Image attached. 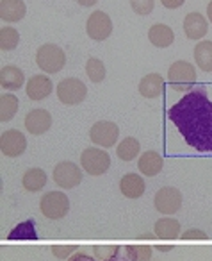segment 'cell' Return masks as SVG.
<instances>
[{
	"instance_id": "obj_24",
	"label": "cell",
	"mask_w": 212,
	"mask_h": 261,
	"mask_svg": "<svg viewBox=\"0 0 212 261\" xmlns=\"http://www.w3.org/2000/svg\"><path fill=\"white\" fill-rule=\"evenodd\" d=\"M141 152V143L137 142L134 136H127L119 142V145H116V156L122 161H132L139 156Z\"/></svg>"
},
{
	"instance_id": "obj_25",
	"label": "cell",
	"mask_w": 212,
	"mask_h": 261,
	"mask_svg": "<svg viewBox=\"0 0 212 261\" xmlns=\"http://www.w3.org/2000/svg\"><path fill=\"white\" fill-rule=\"evenodd\" d=\"M18 111V98L13 93H2L0 97V122L6 123L9 120H13V116Z\"/></svg>"
},
{
	"instance_id": "obj_26",
	"label": "cell",
	"mask_w": 212,
	"mask_h": 261,
	"mask_svg": "<svg viewBox=\"0 0 212 261\" xmlns=\"http://www.w3.org/2000/svg\"><path fill=\"white\" fill-rule=\"evenodd\" d=\"M20 43V33L15 27L4 25L0 29V48L4 52H11L18 47Z\"/></svg>"
},
{
	"instance_id": "obj_38",
	"label": "cell",
	"mask_w": 212,
	"mask_h": 261,
	"mask_svg": "<svg viewBox=\"0 0 212 261\" xmlns=\"http://www.w3.org/2000/svg\"><path fill=\"white\" fill-rule=\"evenodd\" d=\"M207 20L212 23V2H208V6H207Z\"/></svg>"
},
{
	"instance_id": "obj_13",
	"label": "cell",
	"mask_w": 212,
	"mask_h": 261,
	"mask_svg": "<svg viewBox=\"0 0 212 261\" xmlns=\"http://www.w3.org/2000/svg\"><path fill=\"white\" fill-rule=\"evenodd\" d=\"M184 33L189 40L194 41H201L205 38V34L208 33V20L205 18L201 13L193 11V13H187L186 18H184Z\"/></svg>"
},
{
	"instance_id": "obj_9",
	"label": "cell",
	"mask_w": 212,
	"mask_h": 261,
	"mask_svg": "<svg viewBox=\"0 0 212 261\" xmlns=\"http://www.w3.org/2000/svg\"><path fill=\"white\" fill-rule=\"evenodd\" d=\"M154 206L161 215H166V217L175 215L182 207V193L173 186H164L155 193Z\"/></svg>"
},
{
	"instance_id": "obj_12",
	"label": "cell",
	"mask_w": 212,
	"mask_h": 261,
	"mask_svg": "<svg viewBox=\"0 0 212 261\" xmlns=\"http://www.w3.org/2000/svg\"><path fill=\"white\" fill-rule=\"evenodd\" d=\"M54 91V83L48 75L45 73H38V75H33L25 84V93L31 100L40 102L45 100L48 95Z\"/></svg>"
},
{
	"instance_id": "obj_35",
	"label": "cell",
	"mask_w": 212,
	"mask_h": 261,
	"mask_svg": "<svg viewBox=\"0 0 212 261\" xmlns=\"http://www.w3.org/2000/svg\"><path fill=\"white\" fill-rule=\"evenodd\" d=\"M77 4L82 6V8H91V6H95L98 2V0H75Z\"/></svg>"
},
{
	"instance_id": "obj_18",
	"label": "cell",
	"mask_w": 212,
	"mask_h": 261,
	"mask_svg": "<svg viewBox=\"0 0 212 261\" xmlns=\"http://www.w3.org/2000/svg\"><path fill=\"white\" fill-rule=\"evenodd\" d=\"M27 6L23 0H2L0 2V18L4 22L15 23L25 18Z\"/></svg>"
},
{
	"instance_id": "obj_36",
	"label": "cell",
	"mask_w": 212,
	"mask_h": 261,
	"mask_svg": "<svg viewBox=\"0 0 212 261\" xmlns=\"http://www.w3.org/2000/svg\"><path fill=\"white\" fill-rule=\"evenodd\" d=\"M109 261H129V257L125 256V252H123V249H122V252H119L118 256L112 257V259H109Z\"/></svg>"
},
{
	"instance_id": "obj_22",
	"label": "cell",
	"mask_w": 212,
	"mask_h": 261,
	"mask_svg": "<svg viewBox=\"0 0 212 261\" xmlns=\"http://www.w3.org/2000/svg\"><path fill=\"white\" fill-rule=\"evenodd\" d=\"M48 181V175L43 168H29V170L23 174V179H22V185L27 192L31 193H38L45 188Z\"/></svg>"
},
{
	"instance_id": "obj_8",
	"label": "cell",
	"mask_w": 212,
	"mask_h": 261,
	"mask_svg": "<svg viewBox=\"0 0 212 261\" xmlns=\"http://www.w3.org/2000/svg\"><path fill=\"white\" fill-rule=\"evenodd\" d=\"M52 177H54L55 185L63 190H72L82 182V168L77 167V163L73 161H61L54 167L52 172Z\"/></svg>"
},
{
	"instance_id": "obj_10",
	"label": "cell",
	"mask_w": 212,
	"mask_h": 261,
	"mask_svg": "<svg viewBox=\"0 0 212 261\" xmlns=\"http://www.w3.org/2000/svg\"><path fill=\"white\" fill-rule=\"evenodd\" d=\"M86 33L91 40L104 41L112 34V20L105 11H93L86 22Z\"/></svg>"
},
{
	"instance_id": "obj_20",
	"label": "cell",
	"mask_w": 212,
	"mask_h": 261,
	"mask_svg": "<svg viewBox=\"0 0 212 261\" xmlns=\"http://www.w3.org/2000/svg\"><path fill=\"white\" fill-rule=\"evenodd\" d=\"M148 40L154 47L157 48H168L169 45H173L175 41V34H173V29L166 23H155V25L150 27L148 31Z\"/></svg>"
},
{
	"instance_id": "obj_31",
	"label": "cell",
	"mask_w": 212,
	"mask_h": 261,
	"mask_svg": "<svg viewBox=\"0 0 212 261\" xmlns=\"http://www.w3.org/2000/svg\"><path fill=\"white\" fill-rule=\"evenodd\" d=\"M79 245H52V254H54L57 259H68L72 254L77 252Z\"/></svg>"
},
{
	"instance_id": "obj_16",
	"label": "cell",
	"mask_w": 212,
	"mask_h": 261,
	"mask_svg": "<svg viewBox=\"0 0 212 261\" xmlns=\"http://www.w3.org/2000/svg\"><path fill=\"white\" fill-rule=\"evenodd\" d=\"M162 167H164V160L157 150H146L141 154L137 161V168L146 177H155L157 174H161Z\"/></svg>"
},
{
	"instance_id": "obj_28",
	"label": "cell",
	"mask_w": 212,
	"mask_h": 261,
	"mask_svg": "<svg viewBox=\"0 0 212 261\" xmlns=\"http://www.w3.org/2000/svg\"><path fill=\"white\" fill-rule=\"evenodd\" d=\"M123 252L129 257V261H150L152 259L150 245H127V247H123Z\"/></svg>"
},
{
	"instance_id": "obj_23",
	"label": "cell",
	"mask_w": 212,
	"mask_h": 261,
	"mask_svg": "<svg viewBox=\"0 0 212 261\" xmlns=\"http://www.w3.org/2000/svg\"><path fill=\"white\" fill-rule=\"evenodd\" d=\"M194 61L203 72H212V41L201 40L194 47Z\"/></svg>"
},
{
	"instance_id": "obj_2",
	"label": "cell",
	"mask_w": 212,
	"mask_h": 261,
	"mask_svg": "<svg viewBox=\"0 0 212 261\" xmlns=\"http://www.w3.org/2000/svg\"><path fill=\"white\" fill-rule=\"evenodd\" d=\"M36 65L45 73H59L66 65V54L59 45L45 43L36 52Z\"/></svg>"
},
{
	"instance_id": "obj_33",
	"label": "cell",
	"mask_w": 212,
	"mask_h": 261,
	"mask_svg": "<svg viewBox=\"0 0 212 261\" xmlns=\"http://www.w3.org/2000/svg\"><path fill=\"white\" fill-rule=\"evenodd\" d=\"M66 261H98L97 257H91L89 254H84V252H75L68 257Z\"/></svg>"
},
{
	"instance_id": "obj_3",
	"label": "cell",
	"mask_w": 212,
	"mask_h": 261,
	"mask_svg": "<svg viewBox=\"0 0 212 261\" xmlns=\"http://www.w3.org/2000/svg\"><path fill=\"white\" fill-rule=\"evenodd\" d=\"M168 83L173 90L191 91L196 84V68L189 61H175L168 70Z\"/></svg>"
},
{
	"instance_id": "obj_19",
	"label": "cell",
	"mask_w": 212,
	"mask_h": 261,
	"mask_svg": "<svg viewBox=\"0 0 212 261\" xmlns=\"http://www.w3.org/2000/svg\"><path fill=\"white\" fill-rule=\"evenodd\" d=\"M139 90L141 97L144 98H157L162 95V90H164V79H162L161 73H148L143 79L139 81Z\"/></svg>"
},
{
	"instance_id": "obj_37",
	"label": "cell",
	"mask_w": 212,
	"mask_h": 261,
	"mask_svg": "<svg viewBox=\"0 0 212 261\" xmlns=\"http://www.w3.org/2000/svg\"><path fill=\"white\" fill-rule=\"evenodd\" d=\"M157 250H161V252H169V250H173V245H157Z\"/></svg>"
},
{
	"instance_id": "obj_5",
	"label": "cell",
	"mask_w": 212,
	"mask_h": 261,
	"mask_svg": "<svg viewBox=\"0 0 212 261\" xmlns=\"http://www.w3.org/2000/svg\"><path fill=\"white\" fill-rule=\"evenodd\" d=\"M80 167L89 175H104L111 167V156L105 149L89 147L80 154Z\"/></svg>"
},
{
	"instance_id": "obj_11",
	"label": "cell",
	"mask_w": 212,
	"mask_h": 261,
	"mask_svg": "<svg viewBox=\"0 0 212 261\" xmlns=\"http://www.w3.org/2000/svg\"><path fill=\"white\" fill-rule=\"evenodd\" d=\"M27 149V138L23 133L16 129L4 130L0 136V150L6 158H18L25 152Z\"/></svg>"
},
{
	"instance_id": "obj_14",
	"label": "cell",
	"mask_w": 212,
	"mask_h": 261,
	"mask_svg": "<svg viewBox=\"0 0 212 261\" xmlns=\"http://www.w3.org/2000/svg\"><path fill=\"white\" fill-rule=\"evenodd\" d=\"M52 127V115L47 109H33L27 113L25 116V129L29 130L33 136H41L45 135L48 129Z\"/></svg>"
},
{
	"instance_id": "obj_27",
	"label": "cell",
	"mask_w": 212,
	"mask_h": 261,
	"mask_svg": "<svg viewBox=\"0 0 212 261\" xmlns=\"http://www.w3.org/2000/svg\"><path fill=\"white\" fill-rule=\"evenodd\" d=\"M86 73L91 79V83H102L105 79V65L102 59L98 58H89L86 61Z\"/></svg>"
},
{
	"instance_id": "obj_30",
	"label": "cell",
	"mask_w": 212,
	"mask_h": 261,
	"mask_svg": "<svg viewBox=\"0 0 212 261\" xmlns=\"http://www.w3.org/2000/svg\"><path fill=\"white\" fill-rule=\"evenodd\" d=\"M129 2L132 11L139 16H148L155 8V0H129Z\"/></svg>"
},
{
	"instance_id": "obj_7",
	"label": "cell",
	"mask_w": 212,
	"mask_h": 261,
	"mask_svg": "<svg viewBox=\"0 0 212 261\" xmlns=\"http://www.w3.org/2000/svg\"><path fill=\"white\" fill-rule=\"evenodd\" d=\"M55 91H57L59 102H63L65 106L80 104V102H84V98H86V95H87L86 84L80 79H77V77H66V79H63L61 83L57 84Z\"/></svg>"
},
{
	"instance_id": "obj_34",
	"label": "cell",
	"mask_w": 212,
	"mask_h": 261,
	"mask_svg": "<svg viewBox=\"0 0 212 261\" xmlns=\"http://www.w3.org/2000/svg\"><path fill=\"white\" fill-rule=\"evenodd\" d=\"M166 9H178L186 4V0H161Z\"/></svg>"
},
{
	"instance_id": "obj_29",
	"label": "cell",
	"mask_w": 212,
	"mask_h": 261,
	"mask_svg": "<svg viewBox=\"0 0 212 261\" xmlns=\"http://www.w3.org/2000/svg\"><path fill=\"white\" fill-rule=\"evenodd\" d=\"M123 247L119 245H95L93 247V254L98 261H109L112 257H116L122 252Z\"/></svg>"
},
{
	"instance_id": "obj_15",
	"label": "cell",
	"mask_w": 212,
	"mask_h": 261,
	"mask_svg": "<svg viewBox=\"0 0 212 261\" xmlns=\"http://www.w3.org/2000/svg\"><path fill=\"white\" fill-rule=\"evenodd\" d=\"M25 83V73H23L22 68L15 65H8L2 66L0 70V86L4 88V91H16L23 86Z\"/></svg>"
},
{
	"instance_id": "obj_4",
	"label": "cell",
	"mask_w": 212,
	"mask_h": 261,
	"mask_svg": "<svg viewBox=\"0 0 212 261\" xmlns=\"http://www.w3.org/2000/svg\"><path fill=\"white\" fill-rule=\"evenodd\" d=\"M40 210L48 220H61L70 211V199L65 192L54 190V192H48L41 197Z\"/></svg>"
},
{
	"instance_id": "obj_6",
	"label": "cell",
	"mask_w": 212,
	"mask_h": 261,
	"mask_svg": "<svg viewBox=\"0 0 212 261\" xmlns=\"http://www.w3.org/2000/svg\"><path fill=\"white\" fill-rule=\"evenodd\" d=\"M89 138L93 142V145L107 150L118 143L119 127L114 122H111V120H98L97 123L91 125Z\"/></svg>"
},
{
	"instance_id": "obj_32",
	"label": "cell",
	"mask_w": 212,
	"mask_h": 261,
	"mask_svg": "<svg viewBox=\"0 0 212 261\" xmlns=\"http://www.w3.org/2000/svg\"><path fill=\"white\" fill-rule=\"evenodd\" d=\"M180 238L182 240H207V234H205L203 231H200V229H187L186 232L180 234Z\"/></svg>"
},
{
	"instance_id": "obj_17",
	"label": "cell",
	"mask_w": 212,
	"mask_h": 261,
	"mask_svg": "<svg viewBox=\"0 0 212 261\" xmlns=\"http://www.w3.org/2000/svg\"><path fill=\"white\" fill-rule=\"evenodd\" d=\"M144 190H146V185L139 174H125L119 179V192L127 199H139L143 197Z\"/></svg>"
},
{
	"instance_id": "obj_21",
	"label": "cell",
	"mask_w": 212,
	"mask_h": 261,
	"mask_svg": "<svg viewBox=\"0 0 212 261\" xmlns=\"http://www.w3.org/2000/svg\"><path fill=\"white\" fill-rule=\"evenodd\" d=\"M154 231H155V238H161V240L180 238V222L173 217L159 218L154 224Z\"/></svg>"
},
{
	"instance_id": "obj_1",
	"label": "cell",
	"mask_w": 212,
	"mask_h": 261,
	"mask_svg": "<svg viewBox=\"0 0 212 261\" xmlns=\"http://www.w3.org/2000/svg\"><path fill=\"white\" fill-rule=\"evenodd\" d=\"M168 118L191 149L212 152V100L205 88H193L168 109Z\"/></svg>"
}]
</instances>
